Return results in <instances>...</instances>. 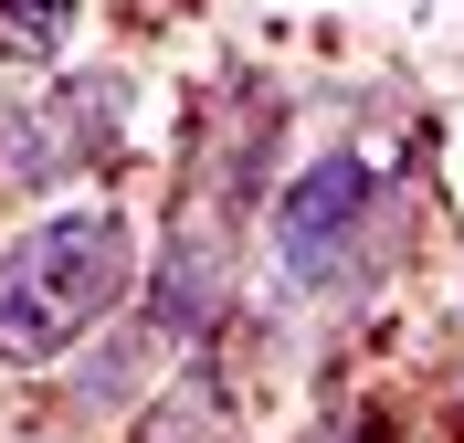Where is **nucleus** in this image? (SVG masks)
<instances>
[{
	"label": "nucleus",
	"mask_w": 464,
	"mask_h": 443,
	"mask_svg": "<svg viewBox=\"0 0 464 443\" xmlns=\"http://www.w3.org/2000/svg\"><path fill=\"white\" fill-rule=\"evenodd\" d=\"M74 32V0H0V63H53Z\"/></svg>",
	"instance_id": "5"
},
{
	"label": "nucleus",
	"mask_w": 464,
	"mask_h": 443,
	"mask_svg": "<svg viewBox=\"0 0 464 443\" xmlns=\"http://www.w3.org/2000/svg\"><path fill=\"white\" fill-rule=\"evenodd\" d=\"M116 127H127V74H74V85H53L32 117H11L0 169L11 179H63V169H85V159H106Z\"/></svg>",
	"instance_id": "4"
},
{
	"label": "nucleus",
	"mask_w": 464,
	"mask_h": 443,
	"mask_svg": "<svg viewBox=\"0 0 464 443\" xmlns=\"http://www.w3.org/2000/svg\"><path fill=\"white\" fill-rule=\"evenodd\" d=\"M138 295V222L106 201H63L0 243V370H43L106 338Z\"/></svg>",
	"instance_id": "1"
},
{
	"label": "nucleus",
	"mask_w": 464,
	"mask_h": 443,
	"mask_svg": "<svg viewBox=\"0 0 464 443\" xmlns=\"http://www.w3.org/2000/svg\"><path fill=\"white\" fill-rule=\"evenodd\" d=\"M232 306V243H222V211H179L169 243H159V265H148V306L138 327H159V349H201L211 327Z\"/></svg>",
	"instance_id": "3"
},
{
	"label": "nucleus",
	"mask_w": 464,
	"mask_h": 443,
	"mask_svg": "<svg viewBox=\"0 0 464 443\" xmlns=\"http://www.w3.org/2000/svg\"><path fill=\"white\" fill-rule=\"evenodd\" d=\"M380 222H391L380 169L359 159V148H317V159L275 190V265H285V285H295V295L359 285V274H370Z\"/></svg>",
	"instance_id": "2"
}]
</instances>
